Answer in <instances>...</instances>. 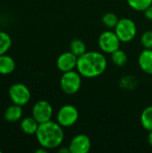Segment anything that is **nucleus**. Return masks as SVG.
Segmentation results:
<instances>
[{"label":"nucleus","mask_w":152,"mask_h":153,"mask_svg":"<svg viewBox=\"0 0 152 153\" xmlns=\"http://www.w3.org/2000/svg\"><path fill=\"white\" fill-rule=\"evenodd\" d=\"M140 120L142 126L145 130L149 132L152 131V106L147 107L142 110Z\"/></svg>","instance_id":"2eb2a0df"},{"label":"nucleus","mask_w":152,"mask_h":153,"mask_svg":"<svg viewBox=\"0 0 152 153\" xmlns=\"http://www.w3.org/2000/svg\"><path fill=\"white\" fill-rule=\"evenodd\" d=\"M144 15L148 20L152 21V4L144 10Z\"/></svg>","instance_id":"4be33fe9"},{"label":"nucleus","mask_w":152,"mask_h":153,"mask_svg":"<svg viewBox=\"0 0 152 153\" xmlns=\"http://www.w3.org/2000/svg\"><path fill=\"white\" fill-rule=\"evenodd\" d=\"M63 128L64 127L57 122L52 120L39 124L35 134L39 144L47 150L58 148L61 146L65 139Z\"/></svg>","instance_id":"f03ea898"},{"label":"nucleus","mask_w":152,"mask_h":153,"mask_svg":"<svg viewBox=\"0 0 152 153\" xmlns=\"http://www.w3.org/2000/svg\"><path fill=\"white\" fill-rule=\"evenodd\" d=\"M58 152H62V153H71L70 152V149H69V146L65 149V148H62V149H59L58 150Z\"/></svg>","instance_id":"b1692460"},{"label":"nucleus","mask_w":152,"mask_h":153,"mask_svg":"<svg viewBox=\"0 0 152 153\" xmlns=\"http://www.w3.org/2000/svg\"><path fill=\"white\" fill-rule=\"evenodd\" d=\"M41 147V146H40ZM47 149H46V148H44V147H41V148H39V149H38V150H36L35 151V153H47Z\"/></svg>","instance_id":"5701e85b"},{"label":"nucleus","mask_w":152,"mask_h":153,"mask_svg":"<svg viewBox=\"0 0 152 153\" xmlns=\"http://www.w3.org/2000/svg\"><path fill=\"white\" fill-rule=\"evenodd\" d=\"M118 22H119V19L117 15L114 13H107L102 17L103 24L108 29H115Z\"/></svg>","instance_id":"aec40b11"},{"label":"nucleus","mask_w":152,"mask_h":153,"mask_svg":"<svg viewBox=\"0 0 152 153\" xmlns=\"http://www.w3.org/2000/svg\"><path fill=\"white\" fill-rule=\"evenodd\" d=\"M12 47V38L11 36L3 30H0V56L6 54V52Z\"/></svg>","instance_id":"f3484780"},{"label":"nucleus","mask_w":152,"mask_h":153,"mask_svg":"<svg viewBox=\"0 0 152 153\" xmlns=\"http://www.w3.org/2000/svg\"><path fill=\"white\" fill-rule=\"evenodd\" d=\"M70 51L79 57L87 52L86 44L80 39H73L70 42Z\"/></svg>","instance_id":"dca6fc26"},{"label":"nucleus","mask_w":152,"mask_h":153,"mask_svg":"<svg viewBox=\"0 0 152 153\" xmlns=\"http://www.w3.org/2000/svg\"><path fill=\"white\" fill-rule=\"evenodd\" d=\"M111 60L114 65L117 66H124L128 61V56L124 50L119 48L111 54Z\"/></svg>","instance_id":"a211bd4d"},{"label":"nucleus","mask_w":152,"mask_h":153,"mask_svg":"<svg viewBox=\"0 0 152 153\" xmlns=\"http://www.w3.org/2000/svg\"><path fill=\"white\" fill-rule=\"evenodd\" d=\"M39 126V123L33 117H26L22 118L20 124V127L22 133L28 135L36 134Z\"/></svg>","instance_id":"ddd939ff"},{"label":"nucleus","mask_w":152,"mask_h":153,"mask_svg":"<svg viewBox=\"0 0 152 153\" xmlns=\"http://www.w3.org/2000/svg\"><path fill=\"white\" fill-rule=\"evenodd\" d=\"M82 75L78 71H69L63 73L60 79L61 90L67 95L77 93L82 87Z\"/></svg>","instance_id":"7ed1b4c3"},{"label":"nucleus","mask_w":152,"mask_h":153,"mask_svg":"<svg viewBox=\"0 0 152 153\" xmlns=\"http://www.w3.org/2000/svg\"><path fill=\"white\" fill-rule=\"evenodd\" d=\"M108 67V60L103 53L98 51H87L78 57L76 70L88 79L96 78L104 74Z\"/></svg>","instance_id":"f257e3e1"},{"label":"nucleus","mask_w":152,"mask_h":153,"mask_svg":"<svg viewBox=\"0 0 152 153\" xmlns=\"http://www.w3.org/2000/svg\"><path fill=\"white\" fill-rule=\"evenodd\" d=\"M91 148V141L86 134H81L74 136L69 143L71 153H88Z\"/></svg>","instance_id":"9d476101"},{"label":"nucleus","mask_w":152,"mask_h":153,"mask_svg":"<svg viewBox=\"0 0 152 153\" xmlns=\"http://www.w3.org/2000/svg\"><path fill=\"white\" fill-rule=\"evenodd\" d=\"M115 32L121 42L127 43L132 41L137 34V27L135 22L129 18L119 19L115 28Z\"/></svg>","instance_id":"20e7f679"},{"label":"nucleus","mask_w":152,"mask_h":153,"mask_svg":"<svg viewBox=\"0 0 152 153\" xmlns=\"http://www.w3.org/2000/svg\"><path fill=\"white\" fill-rule=\"evenodd\" d=\"M15 69L14 59L6 54L0 56V74L7 75L12 74Z\"/></svg>","instance_id":"4468645a"},{"label":"nucleus","mask_w":152,"mask_h":153,"mask_svg":"<svg viewBox=\"0 0 152 153\" xmlns=\"http://www.w3.org/2000/svg\"><path fill=\"white\" fill-rule=\"evenodd\" d=\"M121 40L115 31L106 30L102 32L98 39V44L100 50L106 54H112L120 48Z\"/></svg>","instance_id":"423d86ee"},{"label":"nucleus","mask_w":152,"mask_h":153,"mask_svg":"<svg viewBox=\"0 0 152 153\" xmlns=\"http://www.w3.org/2000/svg\"><path fill=\"white\" fill-rule=\"evenodd\" d=\"M77 62L78 56H76L73 52H64L56 59V67L62 73L73 71L76 69Z\"/></svg>","instance_id":"1a4fd4ad"},{"label":"nucleus","mask_w":152,"mask_h":153,"mask_svg":"<svg viewBox=\"0 0 152 153\" xmlns=\"http://www.w3.org/2000/svg\"><path fill=\"white\" fill-rule=\"evenodd\" d=\"M138 64L142 72L152 75V48H144L141 52Z\"/></svg>","instance_id":"9b49d317"},{"label":"nucleus","mask_w":152,"mask_h":153,"mask_svg":"<svg viewBox=\"0 0 152 153\" xmlns=\"http://www.w3.org/2000/svg\"><path fill=\"white\" fill-rule=\"evenodd\" d=\"M1 152H1V151H0V153H1Z\"/></svg>","instance_id":"a878e982"},{"label":"nucleus","mask_w":152,"mask_h":153,"mask_svg":"<svg viewBox=\"0 0 152 153\" xmlns=\"http://www.w3.org/2000/svg\"><path fill=\"white\" fill-rule=\"evenodd\" d=\"M10 100L13 104L19 106H25L30 100L31 93L30 89L23 83H13L8 91Z\"/></svg>","instance_id":"0eeeda50"},{"label":"nucleus","mask_w":152,"mask_h":153,"mask_svg":"<svg viewBox=\"0 0 152 153\" xmlns=\"http://www.w3.org/2000/svg\"><path fill=\"white\" fill-rule=\"evenodd\" d=\"M128 5L135 11L144 12L146 8L152 4V0H127Z\"/></svg>","instance_id":"6ab92c4d"},{"label":"nucleus","mask_w":152,"mask_h":153,"mask_svg":"<svg viewBox=\"0 0 152 153\" xmlns=\"http://www.w3.org/2000/svg\"><path fill=\"white\" fill-rule=\"evenodd\" d=\"M22 107L16 104H13L4 110V117L9 123H15L22 119Z\"/></svg>","instance_id":"f8f14e48"},{"label":"nucleus","mask_w":152,"mask_h":153,"mask_svg":"<svg viewBox=\"0 0 152 153\" xmlns=\"http://www.w3.org/2000/svg\"><path fill=\"white\" fill-rule=\"evenodd\" d=\"M141 43L144 48H152V30H147L142 35Z\"/></svg>","instance_id":"412c9836"},{"label":"nucleus","mask_w":152,"mask_h":153,"mask_svg":"<svg viewBox=\"0 0 152 153\" xmlns=\"http://www.w3.org/2000/svg\"><path fill=\"white\" fill-rule=\"evenodd\" d=\"M32 117L39 123L50 121L53 117V107L47 100H39L32 108Z\"/></svg>","instance_id":"6e6552de"},{"label":"nucleus","mask_w":152,"mask_h":153,"mask_svg":"<svg viewBox=\"0 0 152 153\" xmlns=\"http://www.w3.org/2000/svg\"><path fill=\"white\" fill-rule=\"evenodd\" d=\"M79 119V111L73 105L66 104L61 107L56 115V122L63 127H71Z\"/></svg>","instance_id":"39448f33"},{"label":"nucleus","mask_w":152,"mask_h":153,"mask_svg":"<svg viewBox=\"0 0 152 153\" xmlns=\"http://www.w3.org/2000/svg\"><path fill=\"white\" fill-rule=\"evenodd\" d=\"M148 143L152 147V131H151L148 134Z\"/></svg>","instance_id":"393cba45"}]
</instances>
